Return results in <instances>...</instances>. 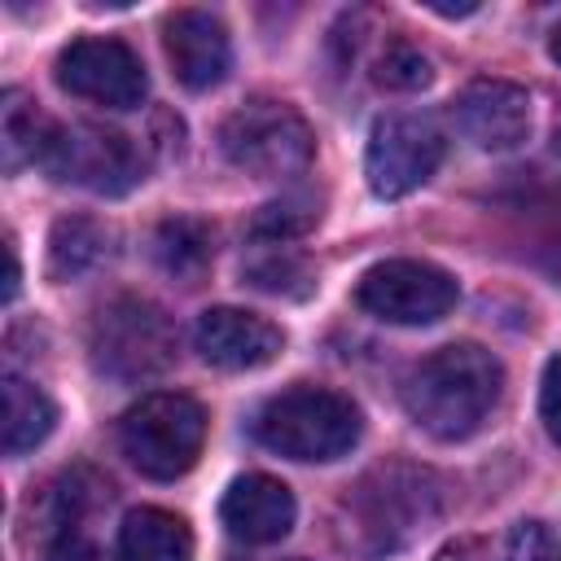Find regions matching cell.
<instances>
[{"label": "cell", "instance_id": "cell-1", "mask_svg": "<svg viewBox=\"0 0 561 561\" xmlns=\"http://www.w3.org/2000/svg\"><path fill=\"white\" fill-rule=\"evenodd\" d=\"M500 386L504 368L486 346L451 342L412 364V373L399 386V399L430 438L456 443L491 416V408L500 403Z\"/></svg>", "mask_w": 561, "mask_h": 561}, {"label": "cell", "instance_id": "cell-2", "mask_svg": "<svg viewBox=\"0 0 561 561\" xmlns=\"http://www.w3.org/2000/svg\"><path fill=\"white\" fill-rule=\"evenodd\" d=\"M364 434V416L351 394L329 386H289L267 399L254 416V438L289 460H337Z\"/></svg>", "mask_w": 561, "mask_h": 561}, {"label": "cell", "instance_id": "cell-3", "mask_svg": "<svg viewBox=\"0 0 561 561\" xmlns=\"http://www.w3.org/2000/svg\"><path fill=\"white\" fill-rule=\"evenodd\" d=\"M206 443V408L180 390H153L118 421L123 456L153 482L188 473Z\"/></svg>", "mask_w": 561, "mask_h": 561}, {"label": "cell", "instance_id": "cell-4", "mask_svg": "<svg viewBox=\"0 0 561 561\" xmlns=\"http://www.w3.org/2000/svg\"><path fill=\"white\" fill-rule=\"evenodd\" d=\"M92 346V364L114 377V381H149L158 373H167L175 364V346L180 333L171 324V316L136 294H123L114 302H105L92 320L88 333Z\"/></svg>", "mask_w": 561, "mask_h": 561}, {"label": "cell", "instance_id": "cell-5", "mask_svg": "<svg viewBox=\"0 0 561 561\" xmlns=\"http://www.w3.org/2000/svg\"><path fill=\"white\" fill-rule=\"evenodd\" d=\"M219 149L232 167L259 180H289L302 175L316 158V136L307 118L285 101H245L219 127Z\"/></svg>", "mask_w": 561, "mask_h": 561}, {"label": "cell", "instance_id": "cell-6", "mask_svg": "<svg viewBox=\"0 0 561 561\" xmlns=\"http://www.w3.org/2000/svg\"><path fill=\"white\" fill-rule=\"evenodd\" d=\"M39 167L61 184H79L105 197H118L145 180V158L131 145V136L114 127H92V123H70V127L53 123Z\"/></svg>", "mask_w": 561, "mask_h": 561}, {"label": "cell", "instance_id": "cell-7", "mask_svg": "<svg viewBox=\"0 0 561 561\" xmlns=\"http://www.w3.org/2000/svg\"><path fill=\"white\" fill-rule=\"evenodd\" d=\"M456 294L460 289H456L451 272H443L425 259L373 263L355 285V302L386 324H434L456 307Z\"/></svg>", "mask_w": 561, "mask_h": 561}, {"label": "cell", "instance_id": "cell-8", "mask_svg": "<svg viewBox=\"0 0 561 561\" xmlns=\"http://www.w3.org/2000/svg\"><path fill=\"white\" fill-rule=\"evenodd\" d=\"M443 162V131L425 114H386L368 131L364 175L386 202L416 193Z\"/></svg>", "mask_w": 561, "mask_h": 561}, {"label": "cell", "instance_id": "cell-9", "mask_svg": "<svg viewBox=\"0 0 561 561\" xmlns=\"http://www.w3.org/2000/svg\"><path fill=\"white\" fill-rule=\"evenodd\" d=\"M57 83L105 110H136L149 92L140 57L114 35H83L57 53Z\"/></svg>", "mask_w": 561, "mask_h": 561}, {"label": "cell", "instance_id": "cell-10", "mask_svg": "<svg viewBox=\"0 0 561 561\" xmlns=\"http://www.w3.org/2000/svg\"><path fill=\"white\" fill-rule=\"evenodd\" d=\"M193 346L206 364L245 373V368L272 364L285 351V333L267 316H254L241 307H210L193 324Z\"/></svg>", "mask_w": 561, "mask_h": 561}, {"label": "cell", "instance_id": "cell-11", "mask_svg": "<svg viewBox=\"0 0 561 561\" xmlns=\"http://www.w3.org/2000/svg\"><path fill=\"white\" fill-rule=\"evenodd\" d=\"M456 123L478 149L508 153L530 136V96L508 79H473L456 96Z\"/></svg>", "mask_w": 561, "mask_h": 561}, {"label": "cell", "instance_id": "cell-12", "mask_svg": "<svg viewBox=\"0 0 561 561\" xmlns=\"http://www.w3.org/2000/svg\"><path fill=\"white\" fill-rule=\"evenodd\" d=\"M162 48H167V61H171L175 79L188 92H206V88L228 79L232 44H228L224 22L215 13H206V9L171 13L167 26H162Z\"/></svg>", "mask_w": 561, "mask_h": 561}, {"label": "cell", "instance_id": "cell-13", "mask_svg": "<svg viewBox=\"0 0 561 561\" xmlns=\"http://www.w3.org/2000/svg\"><path fill=\"white\" fill-rule=\"evenodd\" d=\"M425 482H430V473H421V469H399V465L394 469H377V473L364 478L359 495L346 500V508H355L359 530L377 535V548L381 543L390 548L394 530L403 539L416 522H425V513H430L425 500L434 495V491H425Z\"/></svg>", "mask_w": 561, "mask_h": 561}, {"label": "cell", "instance_id": "cell-14", "mask_svg": "<svg viewBox=\"0 0 561 561\" xmlns=\"http://www.w3.org/2000/svg\"><path fill=\"white\" fill-rule=\"evenodd\" d=\"M294 491L280 482V478H267V473H245L237 478L228 491H224V504H219V517L228 526L232 539L241 543H276L289 535L294 526Z\"/></svg>", "mask_w": 561, "mask_h": 561}, {"label": "cell", "instance_id": "cell-15", "mask_svg": "<svg viewBox=\"0 0 561 561\" xmlns=\"http://www.w3.org/2000/svg\"><path fill=\"white\" fill-rule=\"evenodd\" d=\"M118 561H193V530L167 508H131L118 526Z\"/></svg>", "mask_w": 561, "mask_h": 561}, {"label": "cell", "instance_id": "cell-16", "mask_svg": "<svg viewBox=\"0 0 561 561\" xmlns=\"http://www.w3.org/2000/svg\"><path fill=\"white\" fill-rule=\"evenodd\" d=\"M0 390H4V451L9 456H22V451L39 447L53 434L57 408H53V399L39 386H31L18 373H4V386Z\"/></svg>", "mask_w": 561, "mask_h": 561}, {"label": "cell", "instance_id": "cell-17", "mask_svg": "<svg viewBox=\"0 0 561 561\" xmlns=\"http://www.w3.org/2000/svg\"><path fill=\"white\" fill-rule=\"evenodd\" d=\"M110 254V228L88 219V215H66L53 224V237H48V272L57 280H70V276H83L92 272L101 259Z\"/></svg>", "mask_w": 561, "mask_h": 561}, {"label": "cell", "instance_id": "cell-18", "mask_svg": "<svg viewBox=\"0 0 561 561\" xmlns=\"http://www.w3.org/2000/svg\"><path fill=\"white\" fill-rule=\"evenodd\" d=\"M48 136H53V123L39 114V105H35L26 92L9 88V92L0 96V149H4V171H18V167H26V162H39Z\"/></svg>", "mask_w": 561, "mask_h": 561}, {"label": "cell", "instance_id": "cell-19", "mask_svg": "<svg viewBox=\"0 0 561 561\" xmlns=\"http://www.w3.org/2000/svg\"><path fill=\"white\" fill-rule=\"evenodd\" d=\"M210 254H215V237H210V228L202 219H167L153 232V259H158V267L167 276L184 280V285H193L206 272Z\"/></svg>", "mask_w": 561, "mask_h": 561}, {"label": "cell", "instance_id": "cell-20", "mask_svg": "<svg viewBox=\"0 0 561 561\" xmlns=\"http://www.w3.org/2000/svg\"><path fill=\"white\" fill-rule=\"evenodd\" d=\"M373 79H377L381 88H390V92H416V88H425V83L434 79V70H430V57H425L416 44L390 39L386 53H381L377 66H373Z\"/></svg>", "mask_w": 561, "mask_h": 561}, {"label": "cell", "instance_id": "cell-21", "mask_svg": "<svg viewBox=\"0 0 561 561\" xmlns=\"http://www.w3.org/2000/svg\"><path fill=\"white\" fill-rule=\"evenodd\" d=\"M245 276H250V285H259V289H267V294H289V298H302V294H311V285H316L307 259H298V254H276V250L263 254V259H254V263L245 267Z\"/></svg>", "mask_w": 561, "mask_h": 561}, {"label": "cell", "instance_id": "cell-22", "mask_svg": "<svg viewBox=\"0 0 561 561\" xmlns=\"http://www.w3.org/2000/svg\"><path fill=\"white\" fill-rule=\"evenodd\" d=\"M311 219H316V210H302L298 202H272V206H263V210L254 215L250 232H254L259 241H289V237L307 232Z\"/></svg>", "mask_w": 561, "mask_h": 561}, {"label": "cell", "instance_id": "cell-23", "mask_svg": "<svg viewBox=\"0 0 561 561\" xmlns=\"http://www.w3.org/2000/svg\"><path fill=\"white\" fill-rule=\"evenodd\" d=\"M504 561H561V543L543 522H517L504 539Z\"/></svg>", "mask_w": 561, "mask_h": 561}, {"label": "cell", "instance_id": "cell-24", "mask_svg": "<svg viewBox=\"0 0 561 561\" xmlns=\"http://www.w3.org/2000/svg\"><path fill=\"white\" fill-rule=\"evenodd\" d=\"M44 552H48V561H105V552L96 548V539H92V530H88V526H75V530H57V535H48Z\"/></svg>", "mask_w": 561, "mask_h": 561}, {"label": "cell", "instance_id": "cell-25", "mask_svg": "<svg viewBox=\"0 0 561 561\" xmlns=\"http://www.w3.org/2000/svg\"><path fill=\"white\" fill-rule=\"evenodd\" d=\"M539 421L552 443H561V355L548 359L543 381H539Z\"/></svg>", "mask_w": 561, "mask_h": 561}, {"label": "cell", "instance_id": "cell-26", "mask_svg": "<svg viewBox=\"0 0 561 561\" xmlns=\"http://www.w3.org/2000/svg\"><path fill=\"white\" fill-rule=\"evenodd\" d=\"M4 254H9V280H4V302H13V294H18V276H22V272H18V245L9 241V245H4Z\"/></svg>", "mask_w": 561, "mask_h": 561}, {"label": "cell", "instance_id": "cell-27", "mask_svg": "<svg viewBox=\"0 0 561 561\" xmlns=\"http://www.w3.org/2000/svg\"><path fill=\"white\" fill-rule=\"evenodd\" d=\"M425 9H434V13H443V18H465V13H473L478 4H425Z\"/></svg>", "mask_w": 561, "mask_h": 561}, {"label": "cell", "instance_id": "cell-28", "mask_svg": "<svg viewBox=\"0 0 561 561\" xmlns=\"http://www.w3.org/2000/svg\"><path fill=\"white\" fill-rule=\"evenodd\" d=\"M548 53H552V61L561 66V22L552 26V35H548Z\"/></svg>", "mask_w": 561, "mask_h": 561}, {"label": "cell", "instance_id": "cell-29", "mask_svg": "<svg viewBox=\"0 0 561 561\" xmlns=\"http://www.w3.org/2000/svg\"><path fill=\"white\" fill-rule=\"evenodd\" d=\"M552 149L561 153V118H557V131H552Z\"/></svg>", "mask_w": 561, "mask_h": 561}, {"label": "cell", "instance_id": "cell-30", "mask_svg": "<svg viewBox=\"0 0 561 561\" xmlns=\"http://www.w3.org/2000/svg\"><path fill=\"white\" fill-rule=\"evenodd\" d=\"M438 561H460V552H451V548H447V552H438Z\"/></svg>", "mask_w": 561, "mask_h": 561}]
</instances>
